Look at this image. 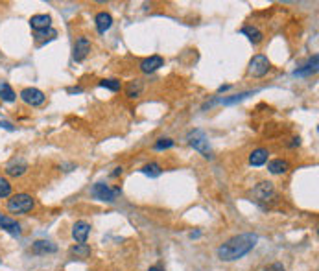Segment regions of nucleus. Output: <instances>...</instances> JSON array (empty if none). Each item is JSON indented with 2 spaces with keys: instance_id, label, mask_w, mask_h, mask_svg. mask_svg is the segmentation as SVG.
Returning <instances> with one entry per match:
<instances>
[{
  "instance_id": "20e7f679",
  "label": "nucleus",
  "mask_w": 319,
  "mask_h": 271,
  "mask_svg": "<svg viewBox=\"0 0 319 271\" xmlns=\"http://www.w3.org/2000/svg\"><path fill=\"white\" fill-rule=\"evenodd\" d=\"M271 69L270 65V59L266 56H262V54H257V56L251 59L249 63V74L253 77H262L268 74V70Z\"/></svg>"
},
{
  "instance_id": "4468645a",
  "label": "nucleus",
  "mask_w": 319,
  "mask_h": 271,
  "mask_svg": "<svg viewBox=\"0 0 319 271\" xmlns=\"http://www.w3.org/2000/svg\"><path fill=\"white\" fill-rule=\"evenodd\" d=\"M32 251L35 255H46V253H56L57 247L52 242H46V240H37V242L32 245Z\"/></svg>"
},
{
  "instance_id": "7c9ffc66",
  "label": "nucleus",
  "mask_w": 319,
  "mask_h": 271,
  "mask_svg": "<svg viewBox=\"0 0 319 271\" xmlns=\"http://www.w3.org/2000/svg\"><path fill=\"white\" fill-rule=\"evenodd\" d=\"M70 94H74V92H81V89L80 87H72V89H69Z\"/></svg>"
},
{
  "instance_id": "2eb2a0df",
  "label": "nucleus",
  "mask_w": 319,
  "mask_h": 271,
  "mask_svg": "<svg viewBox=\"0 0 319 271\" xmlns=\"http://www.w3.org/2000/svg\"><path fill=\"white\" fill-rule=\"evenodd\" d=\"M94 21H96V28H98V32H100V34H105V32L113 26V17L109 13H105V11L98 13Z\"/></svg>"
},
{
  "instance_id": "6ab92c4d",
  "label": "nucleus",
  "mask_w": 319,
  "mask_h": 271,
  "mask_svg": "<svg viewBox=\"0 0 319 271\" xmlns=\"http://www.w3.org/2000/svg\"><path fill=\"white\" fill-rule=\"evenodd\" d=\"M70 255L83 260V258L90 257V247L87 245V243H76V245H74V247L70 249Z\"/></svg>"
},
{
  "instance_id": "1a4fd4ad",
  "label": "nucleus",
  "mask_w": 319,
  "mask_h": 271,
  "mask_svg": "<svg viewBox=\"0 0 319 271\" xmlns=\"http://www.w3.org/2000/svg\"><path fill=\"white\" fill-rule=\"evenodd\" d=\"M162 65H164V59H162V57H160V56H152V57H146L144 61L140 63V70H142L144 74H150V72L159 70Z\"/></svg>"
},
{
  "instance_id": "f03ea898",
  "label": "nucleus",
  "mask_w": 319,
  "mask_h": 271,
  "mask_svg": "<svg viewBox=\"0 0 319 271\" xmlns=\"http://www.w3.org/2000/svg\"><path fill=\"white\" fill-rule=\"evenodd\" d=\"M35 207L34 197L30 194H17L7 201V210L13 214H26Z\"/></svg>"
},
{
  "instance_id": "0eeeda50",
  "label": "nucleus",
  "mask_w": 319,
  "mask_h": 271,
  "mask_svg": "<svg viewBox=\"0 0 319 271\" xmlns=\"http://www.w3.org/2000/svg\"><path fill=\"white\" fill-rule=\"evenodd\" d=\"M190 144H192V148H196L198 152H201L203 157H207V159H210V157H212V155H210V146H208V140H207V137H205L201 131L194 133V137H192V140H190Z\"/></svg>"
},
{
  "instance_id": "39448f33",
  "label": "nucleus",
  "mask_w": 319,
  "mask_h": 271,
  "mask_svg": "<svg viewBox=\"0 0 319 271\" xmlns=\"http://www.w3.org/2000/svg\"><path fill=\"white\" fill-rule=\"evenodd\" d=\"M21 98L24 104L32 105V107H37V105H42L44 104V100H46V96H44V92L39 89H35V87H26V89L21 92Z\"/></svg>"
},
{
  "instance_id": "a211bd4d",
  "label": "nucleus",
  "mask_w": 319,
  "mask_h": 271,
  "mask_svg": "<svg viewBox=\"0 0 319 271\" xmlns=\"http://www.w3.org/2000/svg\"><path fill=\"white\" fill-rule=\"evenodd\" d=\"M288 168H290V164L282 159L270 160V164H268V170L271 174H284V172H288Z\"/></svg>"
},
{
  "instance_id": "f3484780",
  "label": "nucleus",
  "mask_w": 319,
  "mask_h": 271,
  "mask_svg": "<svg viewBox=\"0 0 319 271\" xmlns=\"http://www.w3.org/2000/svg\"><path fill=\"white\" fill-rule=\"evenodd\" d=\"M242 34H243V35H247V37H249V41L253 42V44H258V42H260V41L264 39L262 32H260L258 28H255V26H243V28H242Z\"/></svg>"
},
{
  "instance_id": "9d476101",
  "label": "nucleus",
  "mask_w": 319,
  "mask_h": 271,
  "mask_svg": "<svg viewBox=\"0 0 319 271\" xmlns=\"http://www.w3.org/2000/svg\"><path fill=\"white\" fill-rule=\"evenodd\" d=\"M89 232H90V225L87 222H78L72 229V236L76 240L78 243H85L87 238H89Z\"/></svg>"
},
{
  "instance_id": "5701e85b",
  "label": "nucleus",
  "mask_w": 319,
  "mask_h": 271,
  "mask_svg": "<svg viewBox=\"0 0 319 271\" xmlns=\"http://www.w3.org/2000/svg\"><path fill=\"white\" fill-rule=\"evenodd\" d=\"M142 172H144L146 175H152V177H157V175L160 174V166L157 164V162H152V164H146V166L142 168Z\"/></svg>"
},
{
  "instance_id": "f8f14e48",
  "label": "nucleus",
  "mask_w": 319,
  "mask_h": 271,
  "mask_svg": "<svg viewBox=\"0 0 319 271\" xmlns=\"http://www.w3.org/2000/svg\"><path fill=\"white\" fill-rule=\"evenodd\" d=\"M50 22H52V19H50L48 15H34V17L30 19V26H32L35 32H41V30L50 28Z\"/></svg>"
},
{
  "instance_id": "423d86ee",
  "label": "nucleus",
  "mask_w": 319,
  "mask_h": 271,
  "mask_svg": "<svg viewBox=\"0 0 319 271\" xmlns=\"http://www.w3.org/2000/svg\"><path fill=\"white\" fill-rule=\"evenodd\" d=\"M253 195L257 197L258 201H268V199H271V197L275 195L273 183H270V181H262V183H258L257 187L253 188Z\"/></svg>"
},
{
  "instance_id": "c756f323",
  "label": "nucleus",
  "mask_w": 319,
  "mask_h": 271,
  "mask_svg": "<svg viewBox=\"0 0 319 271\" xmlns=\"http://www.w3.org/2000/svg\"><path fill=\"white\" fill-rule=\"evenodd\" d=\"M0 125H4V127H6V129H9V131L13 129V125H11V124H7V122H0Z\"/></svg>"
},
{
  "instance_id": "c85d7f7f",
  "label": "nucleus",
  "mask_w": 319,
  "mask_h": 271,
  "mask_svg": "<svg viewBox=\"0 0 319 271\" xmlns=\"http://www.w3.org/2000/svg\"><path fill=\"white\" fill-rule=\"evenodd\" d=\"M120 174H122V168H115V172H113L111 175H113V177H118Z\"/></svg>"
},
{
  "instance_id": "6e6552de",
  "label": "nucleus",
  "mask_w": 319,
  "mask_h": 271,
  "mask_svg": "<svg viewBox=\"0 0 319 271\" xmlns=\"http://www.w3.org/2000/svg\"><path fill=\"white\" fill-rule=\"evenodd\" d=\"M90 52V41L87 39V37H80L76 41V44H74V59L76 61H83L85 57L89 56Z\"/></svg>"
},
{
  "instance_id": "a878e982",
  "label": "nucleus",
  "mask_w": 319,
  "mask_h": 271,
  "mask_svg": "<svg viewBox=\"0 0 319 271\" xmlns=\"http://www.w3.org/2000/svg\"><path fill=\"white\" fill-rule=\"evenodd\" d=\"M174 146V140L172 139H160L157 144H155V150H166V148Z\"/></svg>"
},
{
  "instance_id": "b1692460",
  "label": "nucleus",
  "mask_w": 319,
  "mask_h": 271,
  "mask_svg": "<svg viewBox=\"0 0 319 271\" xmlns=\"http://www.w3.org/2000/svg\"><path fill=\"white\" fill-rule=\"evenodd\" d=\"M100 85L105 87V89H109V90H120V87H122V83H120L118 79H102Z\"/></svg>"
},
{
  "instance_id": "9b49d317",
  "label": "nucleus",
  "mask_w": 319,
  "mask_h": 271,
  "mask_svg": "<svg viewBox=\"0 0 319 271\" xmlns=\"http://www.w3.org/2000/svg\"><path fill=\"white\" fill-rule=\"evenodd\" d=\"M0 227L4 231H7V232H11V234H15V236L21 234V225H19L17 220H13V218H7V216L0 214Z\"/></svg>"
},
{
  "instance_id": "ddd939ff",
  "label": "nucleus",
  "mask_w": 319,
  "mask_h": 271,
  "mask_svg": "<svg viewBox=\"0 0 319 271\" xmlns=\"http://www.w3.org/2000/svg\"><path fill=\"white\" fill-rule=\"evenodd\" d=\"M268 150H264V148H257L255 152L249 155V164L251 166H262L268 162Z\"/></svg>"
},
{
  "instance_id": "cd10ccee",
  "label": "nucleus",
  "mask_w": 319,
  "mask_h": 271,
  "mask_svg": "<svg viewBox=\"0 0 319 271\" xmlns=\"http://www.w3.org/2000/svg\"><path fill=\"white\" fill-rule=\"evenodd\" d=\"M148 271H164V268H162V266H152Z\"/></svg>"
},
{
  "instance_id": "dca6fc26",
  "label": "nucleus",
  "mask_w": 319,
  "mask_h": 271,
  "mask_svg": "<svg viewBox=\"0 0 319 271\" xmlns=\"http://www.w3.org/2000/svg\"><path fill=\"white\" fill-rule=\"evenodd\" d=\"M26 170H28V164L24 160H13L11 164H7L6 174L13 175V177H21L22 174H26Z\"/></svg>"
},
{
  "instance_id": "bb28decb",
  "label": "nucleus",
  "mask_w": 319,
  "mask_h": 271,
  "mask_svg": "<svg viewBox=\"0 0 319 271\" xmlns=\"http://www.w3.org/2000/svg\"><path fill=\"white\" fill-rule=\"evenodd\" d=\"M271 271H286V270H284V266H282V264L275 262V264L271 266Z\"/></svg>"
},
{
  "instance_id": "f257e3e1",
  "label": "nucleus",
  "mask_w": 319,
  "mask_h": 271,
  "mask_svg": "<svg viewBox=\"0 0 319 271\" xmlns=\"http://www.w3.org/2000/svg\"><path fill=\"white\" fill-rule=\"evenodd\" d=\"M258 242V236L257 234H238V236L231 238L227 242L220 245L218 249V257L222 258L223 262H233V260H238V258L245 257Z\"/></svg>"
},
{
  "instance_id": "7ed1b4c3",
  "label": "nucleus",
  "mask_w": 319,
  "mask_h": 271,
  "mask_svg": "<svg viewBox=\"0 0 319 271\" xmlns=\"http://www.w3.org/2000/svg\"><path fill=\"white\" fill-rule=\"evenodd\" d=\"M92 195H94L96 199L113 203V201H117V197L120 195V188H109L107 185H104V183H96V185L92 187Z\"/></svg>"
},
{
  "instance_id": "2f4dec72",
  "label": "nucleus",
  "mask_w": 319,
  "mask_h": 271,
  "mask_svg": "<svg viewBox=\"0 0 319 271\" xmlns=\"http://www.w3.org/2000/svg\"><path fill=\"white\" fill-rule=\"evenodd\" d=\"M0 264H2V258H0Z\"/></svg>"
},
{
  "instance_id": "aec40b11",
  "label": "nucleus",
  "mask_w": 319,
  "mask_h": 271,
  "mask_svg": "<svg viewBox=\"0 0 319 271\" xmlns=\"http://www.w3.org/2000/svg\"><path fill=\"white\" fill-rule=\"evenodd\" d=\"M140 92H142V81H140V79H133V81H129L127 87H125V94L129 98L140 96Z\"/></svg>"
},
{
  "instance_id": "393cba45",
  "label": "nucleus",
  "mask_w": 319,
  "mask_h": 271,
  "mask_svg": "<svg viewBox=\"0 0 319 271\" xmlns=\"http://www.w3.org/2000/svg\"><path fill=\"white\" fill-rule=\"evenodd\" d=\"M11 194V185L7 183V179L0 177V197H7Z\"/></svg>"
},
{
  "instance_id": "4be33fe9",
  "label": "nucleus",
  "mask_w": 319,
  "mask_h": 271,
  "mask_svg": "<svg viewBox=\"0 0 319 271\" xmlns=\"http://www.w3.org/2000/svg\"><path fill=\"white\" fill-rule=\"evenodd\" d=\"M316 70H318V56H314L312 59L308 61L306 69L295 70V76H305V74H312V72H316Z\"/></svg>"
},
{
  "instance_id": "412c9836",
  "label": "nucleus",
  "mask_w": 319,
  "mask_h": 271,
  "mask_svg": "<svg viewBox=\"0 0 319 271\" xmlns=\"http://www.w3.org/2000/svg\"><path fill=\"white\" fill-rule=\"evenodd\" d=\"M0 98H2L4 102H13L15 100L13 89H11L9 83H6V81H0Z\"/></svg>"
}]
</instances>
